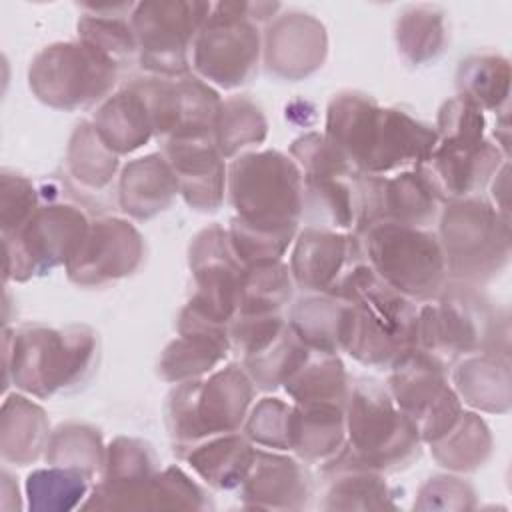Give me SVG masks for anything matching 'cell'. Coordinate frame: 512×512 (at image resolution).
Instances as JSON below:
<instances>
[{
	"label": "cell",
	"instance_id": "obj_1",
	"mask_svg": "<svg viewBox=\"0 0 512 512\" xmlns=\"http://www.w3.org/2000/svg\"><path fill=\"white\" fill-rule=\"evenodd\" d=\"M234 216L228 238L244 266L278 262L294 244L304 214V178L290 154L248 150L228 164Z\"/></svg>",
	"mask_w": 512,
	"mask_h": 512
},
{
	"label": "cell",
	"instance_id": "obj_2",
	"mask_svg": "<svg viewBox=\"0 0 512 512\" xmlns=\"http://www.w3.org/2000/svg\"><path fill=\"white\" fill-rule=\"evenodd\" d=\"M96 362L98 334L86 324L4 328V390L14 384L40 400L68 394L88 382Z\"/></svg>",
	"mask_w": 512,
	"mask_h": 512
},
{
	"label": "cell",
	"instance_id": "obj_3",
	"mask_svg": "<svg viewBox=\"0 0 512 512\" xmlns=\"http://www.w3.org/2000/svg\"><path fill=\"white\" fill-rule=\"evenodd\" d=\"M346 300L340 352L356 362L390 370L404 354L418 346V306L388 284L364 264L346 286Z\"/></svg>",
	"mask_w": 512,
	"mask_h": 512
},
{
	"label": "cell",
	"instance_id": "obj_4",
	"mask_svg": "<svg viewBox=\"0 0 512 512\" xmlns=\"http://www.w3.org/2000/svg\"><path fill=\"white\" fill-rule=\"evenodd\" d=\"M438 144L420 166L440 200L478 196L508 156L486 134V112L464 96L442 102L436 116Z\"/></svg>",
	"mask_w": 512,
	"mask_h": 512
},
{
	"label": "cell",
	"instance_id": "obj_5",
	"mask_svg": "<svg viewBox=\"0 0 512 512\" xmlns=\"http://www.w3.org/2000/svg\"><path fill=\"white\" fill-rule=\"evenodd\" d=\"M418 348L442 360L448 368L464 356L494 352L510 356L508 310L480 286L448 280L442 292L418 306Z\"/></svg>",
	"mask_w": 512,
	"mask_h": 512
},
{
	"label": "cell",
	"instance_id": "obj_6",
	"mask_svg": "<svg viewBox=\"0 0 512 512\" xmlns=\"http://www.w3.org/2000/svg\"><path fill=\"white\" fill-rule=\"evenodd\" d=\"M346 460L382 472L408 468L422 452L416 424L398 408L386 384L374 378H356L344 404Z\"/></svg>",
	"mask_w": 512,
	"mask_h": 512
},
{
	"label": "cell",
	"instance_id": "obj_7",
	"mask_svg": "<svg viewBox=\"0 0 512 512\" xmlns=\"http://www.w3.org/2000/svg\"><path fill=\"white\" fill-rule=\"evenodd\" d=\"M256 386L238 362L216 368L204 378L174 384L164 404V422L174 452L212 436L240 432Z\"/></svg>",
	"mask_w": 512,
	"mask_h": 512
},
{
	"label": "cell",
	"instance_id": "obj_8",
	"mask_svg": "<svg viewBox=\"0 0 512 512\" xmlns=\"http://www.w3.org/2000/svg\"><path fill=\"white\" fill-rule=\"evenodd\" d=\"M436 222L448 280L482 286L508 268L510 216L482 194L446 202Z\"/></svg>",
	"mask_w": 512,
	"mask_h": 512
},
{
	"label": "cell",
	"instance_id": "obj_9",
	"mask_svg": "<svg viewBox=\"0 0 512 512\" xmlns=\"http://www.w3.org/2000/svg\"><path fill=\"white\" fill-rule=\"evenodd\" d=\"M356 236L374 274L408 300L430 302L446 286L442 246L430 228L376 222Z\"/></svg>",
	"mask_w": 512,
	"mask_h": 512
},
{
	"label": "cell",
	"instance_id": "obj_10",
	"mask_svg": "<svg viewBox=\"0 0 512 512\" xmlns=\"http://www.w3.org/2000/svg\"><path fill=\"white\" fill-rule=\"evenodd\" d=\"M120 68L80 40L44 46L28 66V86L46 106L62 112L102 104L118 84Z\"/></svg>",
	"mask_w": 512,
	"mask_h": 512
},
{
	"label": "cell",
	"instance_id": "obj_11",
	"mask_svg": "<svg viewBox=\"0 0 512 512\" xmlns=\"http://www.w3.org/2000/svg\"><path fill=\"white\" fill-rule=\"evenodd\" d=\"M288 154L304 178V214L310 226L356 232L360 214V178L322 132L298 136Z\"/></svg>",
	"mask_w": 512,
	"mask_h": 512
},
{
	"label": "cell",
	"instance_id": "obj_12",
	"mask_svg": "<svg viewBox=\"0 0 512 512\" xmlns=\"http://www.w3.org/2000/svg\"><path fill=\"white\" fill-rule=\"evenodd\" d=\"M192 70L214 88L248 84L262 60V30L248 2H216L192 46Z\"/></svg>",
	"mask_w": 512,
	"mask_h": 512
},
{
	"label": "cell",
	"instance_id": "obj_13",
	"mask_svg": "<svg viewBox=\"0 0 512 512\" xmlns=\"http://www.w3.org/2000/svg\"><path fill=\"white\" fill-rule=\"evenodd\" d=\"M90 226L88 214L62 200H46L28 222L12 234L2 236L4 280L28 282L64 266L78 252Z\"/></svg>",
	"mask_w": 512,
	"mask_h": 512
},
{
	"label": "cell",
	"instance_id": "obj_14",
	"mask_svg": "<svg viewBox=\"0 0 512 512\" xmlns=\"http://www.w3.org/2000/svg\"><path fill=\"white\" fill-rule=\"evenodd\" d=\"M202 0H144L132 10L138 64L158 78H180L192 70V46L212 12Z\"/></svg>",
	"mask_w": 512,
	"mask_h": 512
},
{
	"label": "cell",
	"instance_id": "obj_15",
	"mask_svg": "<svg viewBox=\"0 0 512 512\" xmlns=\"http://www.w3.org/2000/svg\"><path fill=\"white\" fill-rule=\"evenodd\" d=\"M386 388L416 424L422 444L444 436L464 412L448 366L418 346L390 366Z\"/></svg>",
	"mask_w": 512,
	"mask_h": 512
},
{
	"label": "cell",
	"instance_id": "obj_16",
	"mask_svg": "<svg viewBox=\"0 0 512 512\" xmlns=\"http://www.w3.org/2000/svg\"><path fill=\"white\" fill-rule=\"evenodd\" d=\"M362 242L354 232L306 226L298 230L290 252V274L306 294L340 298L352 276L364 266Z\"/></svg>",
	"mask_w": 512,
	"mask_h": 512
},
{
	"label": "cell",
	"instance_id": "obj_17",
	"mask_svg": "<svg viewBox=\"0 0 512 512\" xmlns=\"http://www.w3.org/2000/svg\"><path fill=\"white\" fill-rule=\"evenodd\" d=\"M188 266L194 292L186 304L202 316L230 326L238 314V292L246 266L234 254L228 230L220 224L198 230L188 246Z\"/></svg>",
	"mask_w": 512,
	"mask_h": 512
},
{
	"label": "cell",
	"instance_id": "obj_18",
	"mask_svg": "<svg viewBox=\"0 0 512 512\" xmlns=\"http://www.w3.org/2000/svg\"><path fill=\"white\" fill-rule=\"evenodd\" d=\"M144 258L140 230L126 218L102 216L90 220L78 252L66 264V276L80 288H100L132 276Z\"/></svg>",
	"mask_w": 512,
	"mask_h": 512
},
{
	"label": "cell",
	"instance_id": "obj_19",
	"mask_svg": "<svg viewBox=\"0 0 512 512\" xmlns=\"http://www.w3.org/2000/svg\"><path fill=\"white\" fill-rule=\"evenodd\" d=\"M442 206L444 202L420 166L388 176L362 174L360 214L354 234L376 222L430 228L438 220Z\"/></svg>",
	"mask_w": 512,
	"mask_h": 512
},
{
	"label": "cell",
	"instance_id": "obj_20",
	"mask_svg": "<svg viewBox=\"0 0 512 512\" xmlns=\"http://www.w3.org/2000/svg\"><path fill=\"white\" fill-rule=\"evenodd\" d=\"M142 84L160 142L214 136V124L222 104L214 86L192 72L180 78L150 76L142 78Z\"/></svg>",
	"mask_w": 512,
	"mask_h": 512
},
{
	"label": "cell",
	"instance_id": "obj_21",
	"mask_svg": "<svg viewBox=\"0 0 512 512\" xmlns=\"http://www.w3.org/2000/svg\"><path fill=\"white\" fill-rule=\"evenodd\" d=\"M326 56V26L308 12H278L262 30V64L274 78L304 80L324 66Z\"/></svg>",
	"mask_w": 512,
	"mask_h": 512
},
{
	"label": "cell",
	"instance_id": "obj_22",
	"mask_svg": "<svg viewBox=\"0 0 512 512\" xmlns=\"http://www.w3.org/2000/svg\"><path fill=\"white\" fill-rule=\"evenodd\" d=\"M158 456L150 442L116 436L106 444V464L82 510H144V498L156 472Z\"/></svg>",
	"mask_w": 512,
	"mask_h": 512
},
{
	"label": "cell",
	"instance_id": "obj_23",
	"mask_svg": "<svg viewBox=\"0 0 512 512\" xmlns=\"http://www.w3.org/2000/svg\"><path fill=\"white\" fill-rule=\"evenodd\" d=\"M176 330L178 336L166 344L158 360V376L164 382L204 378L220 368L232 350L228 324L214 322L188 304L176 318Z\"/></svg>",
	"mask_w": 512,
	"mask_h": 512
},
{
	"label": "cell",
	"instance_id": "obj_24",
	"mask_svg": "<svg viewBox=\"0 0 512 512\" xmlns=\"http://www.w3.org/2000/svg\"><path fill=\"white\" fill-rule=\"evenodd\" d=\"M162 154L170 162L180 196L188 208L196 212H216L228 186V164L220 154L214 136L164 140Z\"/></svg>",
	"mask_w": 512,
	"mask_h": 512
},
{
	"label": "cell",
	"instance_id": "obj_25",
	"mask_svg": "<svg viewBox=\"0 0 512 512\" xmlns=\"http://www.w3.org/2000/svg\"><path fill=\"white\" fill-rule=\"evenodd\" d=\"M240 500L256 510H302L312 498V478L302 460L278 450L256 448Z\"/></svg>",
	"mask_w": 512,
	"mask_h": 512
},
{
	"label": "cell",
	"instance_id": "obj_26",
	"mask_svg": "<svg viewBox=\"0 0 512 512\" xmlns=\"http://www.w3.org/2000/svg\"><path fill=\"white\" fill-rule=\"evenodd\" d=\"M118 206L138 222L166 212L180 196L178 178L162 152L130 160L118 174Z\"/></svg>",
	"mask_w": 512,
	"mask_h": 512
},
{
	"label": "cell",
	"instance_id": "obj_27",
	"mask_svg": "<svg viewBox=\"0 0 512 512\" xmlns=\"http://www.w3.org/2000/svg\"><path fill=\"white\" fill-rule=\"evenodd\" d=\"M92 124L102 142L118 156L132 154L156 138L142 80H134L112 92L94 112Z\"/></svg>",
	"mask_w": 512,
	"mask_h": 512
},
{
	"label": "cell",
	"instance_id": "obj_28",
	"mask_svg": "<svg viewBox=\"0 0 512 512\" xmlns=\"http://www.w3.org/2000/svg\"><path fill=\"white\" fill-rule=\"evenodd\" d=\"M450 382L462 404L486 414L510 412V356L494 352L464 356L452 364Z\"/></svg>",
	"mask_w": 512,
	"mask_h": 512
},
{
	"label": "cell",
	"instance_id": "obj_29",
	"mask_svg": "<svg viewBox=\"0 0 512 512\" xmlns=\"http://www.w3.org/2000/svg\"><path fill=\"white\" fill-rule=\"evenodd\" d=\"M346 446V414L334 402H292L290 452L304 464L324 466Z\"/></svg>",
	"mask_w": 512,
	"mask_h": 512
},
{
	"label": "cell",
	"instance_id": "obj_30",
	"mask_svg": "<svg viewBox=\"0 0 512 512\" xmlns=\"http://www.w3.org/2000/svg\"><path fill=\"white\" fill-rule=\"evenodd\" d=\"M178 456L210 488L236 490L252 468L256 446L240 430L196 442Z\"/></svg>",
	"mask_w": 512,
	"mask_h": 512
},
{
	"label": "cell",
	"instance_id": "obj_31",
	"mask_svg": "<svg viewBox=\"0 0 512 512\" xmlns=\"http://www.w3.org/2000/svg\"><path fill=\"white\" fill-rule=\"evenodd\" d=\"M328 478L324 510H396L398 492L386 482L382 472L358 466L344 456H336L322 466Z\"/></svg>",
	"mask_w": 512,
	"mask_h": 512
},
{
	"label": "cell",
	"instance_id": "obj_32",
	"mask_svg": "<svg viewBox=\"0 0 512 512\" xmlns=\"http://www.w3.org/2000/svg\"><path fill=\"white\" fill-rule=\"evenodd\" d=\"M46 410L24 392L8 394L0 414V454L4 462L30 466L46 454L50 440Z\"/></svg>",
	"mask_w": 512,
	"mask_h": 512
},
{
	"label": "cell",
	"instance_id": "obj_33",
	"mask_svg": "<svg viewBox=\"0 0 512 512\" xmlns=\"http://www.w3.org/2000/svg\"><path fill=\"white\" fill-rule=\"evenodd\" d=\"M84 14L76 22L78 40L106 56L120 70L138 60V44L132 28V2L80 4Z\"/></svg>",
	"mask_w": 512,
	"mask_h": 512
},
{
	"label": "cell",
	"instance_id": "obj_34",
	"mask_svg": "<svg viewBox=\"0 0 512 512\" xmlns=\"http://www.w3.org/2000/svg\"><path fill=\"white\" fill-rule=\"evenodd\" d=\"M394 42L402 60L410 66L436 62L448 46L446 12L436 4H410L398 12Z\"/></svg>",
	"mask_w": 512,
	"mask_h": 512
},
{
	"label": "cell",
	"instance_id": "obj_35",
	"mask_svg": "<svg viewBox=\"0 0 512 512\" xmlns=\"http://www.w3.org/2000/svg\"><path fill=\"white\" fill-rule=\"evenodd\" d=\"M120 170V156L98 136L92 120H80L66 146V172L84 192L100 194L108 190Z\"/></svg>",
	"mask_w": 512,
	"mask_h": 512
},
{
	"label": "cell",
	"instance_id": "obj_36",
	"mask_svg": "<svg viewBox=\"0 0 512 512\" xmlns=\"http://www.w3.org/2000/svg\"><path fill=\"white\" fill-rule=\"evenodd\" d=\"M428 446L438 466L448 472L470 474L490 460L494 438L480 414L464 410L458 422Z\"/></svg>",
	"mask_w": 512,
	"mask_h": 512
},
{
	"label": "cell",
	"instance_id": "obj_37",
	"mask_svg": "<svg viewBox=\"0 0 512 512\" xmlns=\"http://www.w3.org/2000/svg\"><path fill=\"white\" fill-rule=\"evenodd\" d=\"M510 62L496 52H480L464 58L456 70V90L484 112L508 110Z\"/></svg>",
	"mask_w": 512,
	"mask_h": 512
},
{
	"label": "cell",
	"instance_id": "obj_38",
	"mask_svg": "<svg viewBox=\"0 0 512 512\" xmlns=\"http://www.w3.org/2000/svg\"><path fill=\"white\" fill-rule=\"evenodd\" d=\"M344 308L346 300L324 294H306L292 304L286 320L312 352L340 354Z\"/></svg>",
	"mask_w": 512,
	"mask_h": 512
},
{
	"label": "cell",
	"instance_id": "obj_39",
	"mask_svg": "<svg viewBox=\"0 0 512 512\" xmlns=\"http://www.w3.org/2000/svg\"><path fill=\"white\" fill-rule=\"evenodd\" d=\"M46 464L68 468L94 480L102 476L106 464V444L102 432L86 422H64L50 434Z\"/></svg>",
	"mask_w": 512,
	"mask_h": 512
},
{
	"label": "cell",
	"instance_id": "obj_40",
	"mask_svg": "<svg viewBox=\"0 0 512 512\" xmlns=\"http://www.w3.org/2000/svg\"><path fill=\"white\" fill-rule=\"evenodd\" d=\"M266 138L268 120L260 104L242 94L222 98L214 124V142L224 160H232L252 146H260Z\"/></svg>",
	"mask_w": 512,
	"mask_h": 512
},
{
	"label": "cell",
	"instance_id": "obj_41",
	"mask_svg": "<svg viewBox=\"0 0 512 512\" xmlns=\"http://www.w3.org/2000/svg\"><path fill=\"white\" fill-rule=\"evenodd\" d=\"M350 376L340 354L312 356L284 382V392L292 402H334L346 404L350 392Z\"/></svg>",
	"mask_w": 512,
	"mask_h": 512
},
{
	"label": "cell",
	"instance_id": "obj_42",
	"mask_svg": "<svg viewBox=\"0 0 512 512\" xmlns=\"http://www.w3.org/2000/svg\"><path fill=\"white\" fill-rule=\"evenodd\" d=\"M294 280L284 260L250 264L244 268L238 292V314L266 316L282 314L294 294Z\"/></svg>",
	"mask_w": 512,
	"mask_h": 512
},
{
	"label": "cell",
	"instance_id": "obj_43",
	"mask_svg": "<svg viewBox=\"0 0 512 512\" xmlns=\"http://www.w3.org/2000/svg\"><path fill=\"white\" fill-rule=\"evenodd\" d=\"M312 356V350L294 334L288 320L284 330L260 352L240 360L242 368L254 382L256 390L272 392L282 388L284 382Z\"/></svg>",
	"mask_w": 512,
	"mask_h": 512
},
{
	"label": "cell",
	"instance_id": "obj_44",
	"mask_svg": "<svg viewBox=\"0 0 512 512\" xmlns=\"http://www.w3.org/2000/svg\"><path fill=\"white\" fill-rule=\"evenodd\" d=\"M90 478L80 472L50 466L36 468L26 476L24 492L30 510L66 512L82 506V498L90 492Z\"/></svg>",
	"mask_w": 512,
	"mask_h": 512
},
{
	"label": "cell",
	"instance_id": "obj_45",
	"mask_svg": "<svg viewBox=\"0 0 512 512\" xmlns=\"http://www.w3.org/2000/svg\"><path fill=\"white\" fill-rule=\"evenodd\" d=\"M292 402L276 396H264L252 404L242 432L254 446L290 452Z\"/></svg>",
	"mask_w": 512,
	"mask_h": 512
},
{
	"label": "cell",
	"instance_id": "obj_46",
	"mask_svg": "<svg viewBox=\"0 0 512 512\" xmlns=\"http://www.w3.org/2000/svg\"><path fill=\"white\" fill-rule=\"evenodd\" d=\"M212 506L208 492L180 466L162 468L152 478L148 510H206Z\"/></svg>",
	"mask_w": 512,
	"mask_h": 512
},
{
	"label": "cell",
	"instance_id": "obj_47",
	"mask_svg": "<svg viewBox=\"0 0 512 512\" xmlns=\"http://www.w3.org/2000/svg\"><path fill=\"white\" fill-rule=\"evenodd\" d=\"M42 204V194L36 184L10 170L0 172V232L2 236L22 228Z\"/></svg>",
	"mask_w": 512,
	"mask_h": 512
},
{
	"label": "cell",
	"instance_id": "obj_48",
	"mask_svg": "<svg viewBox=\"0 0 512 512\" xmlns=\"http://www.w3.org/2000/svg\"><path fill=\"white\" fill-rule=\"evenodd\" d=\"M476 490L454 474L430 476L418 490L414 510H474Z\"/></svg>",
	"mask_w": 512,
	"mask_h": 512
},
{
	"label": "cell",
	"instance_id": "obj_49",
	"mask_svg": "<svg viewBox=\"0 0 512 512\" xmlns=\"http://www.w3.org/2000/svg\"><path fill=\"white\" fill-rule=\"evenodd\" d=\"M490 202L504 214L508 216V160L498 168L494 178L490 180Z\"/></svg>",
	"mask_w": 512,
	"mask_h": 512
}]
</instances>
